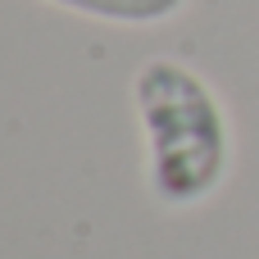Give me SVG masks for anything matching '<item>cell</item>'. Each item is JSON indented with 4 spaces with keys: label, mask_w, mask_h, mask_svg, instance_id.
<instances>
[{
    "label": "cell",
    "mask_w": 259,
    "mask_h": 259,
    "mask_svg": "<svg viewBox=\"0 0 259 259\" xmlns=\"http://www.w3.org/2000/svg\"><path fill=\"white\" fill-rule=\"evenodd\" d=\"M55 9L96 18V23H118V27H155L178 18L191 0H46Z\"/></svg>",
    "instance_id": "2"
},
{
    "label": "cell",
    "mask_w": 259,
    "mask_h": 259,
    "mask_svg": "<svg viewBox=\"0 0 259 259\" xmlns=\"http://www.w3.org/2000/svg\"><path fill=\"white\" fill-rule=\"evenodd\" d=\"M132 109L146 141V182L164 209L205 205L232 173V118L223 96L182 59L150 55L132 73Z\"/></svg>",
    "instance_id": "1"
}]
</instances>
